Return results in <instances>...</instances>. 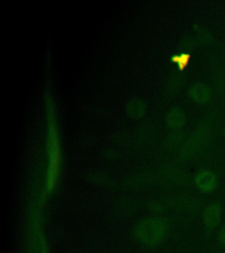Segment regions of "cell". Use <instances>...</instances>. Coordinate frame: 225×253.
I'll use <instances>...</instances> for the list:
<instances>
[{"instance_id": "4", "label": "cell", "mask_w": 225, "mask_h": 253, "mask_svg": "<svg viewBox=\"0 0 225 253\" xmlns=\"http://www.w3.org/2000/svg\"><path fill=\"white\" fill-rule=\"evenodd\" d=\"M140 238L149 244L159 241L162 237L163 225L157 221H146L140 226L138 231Z\"/></svg>"}, {"instance_id": "5", "label": "cell", "mask_w": 225, "mask_h": 253, "mask_svg": "<svg viewBox=\"0 0 225 253\" xmlns=\"http://www.w3.org/2000/svg\"><path fill=\"white\" fill-rule=\"evenodd\" d=\"M190 97L198 103L208 102L211 98V90L210 87L203 83L194 84L188 90Z\"/></svg>"}, {"instance_id": "9", "label": "cell", "mask_w": 225, "mask_h": 253, "mask_svg": "<svg viewBox=\"0 0 225 253\" xmlns=\"http://www.w3.org/2000/svg\"><path fill=\"white\" fill-rule=\"evenodd\" d=\"M218 88L220 94L225 95V70L218 75Z\"/></svg>"}, {"instance_id": "2", "label": "cell", "mask_w": 225, "mask_h": 253, "mask_svg": "<svg viewBox=\"0 0 225 253\" xmlns=\"http://www.w3.org/2000/svg\"><path fill=\"white\" fill-rule=\"evenodd\" d=\"M222 216L223 206L220 202H212L206 206L202 213V221L208 237L211 236L214 231L220 227Z\"/></svg>"}, {"instance_id": "10", "label": "cell", "mask_w": 225, "mask_h": 253, "mask_svg": "<svg viewBox=\"0 0 225 253\" xmlns=\"http://www.w3.org/2000/svg\"><path fill=\"white\" fill-rule=\"evenodd\" d=\"M218 243L221 247H225V224L222 225L218 230Z\"/></svg>"}, {"instance_id": "8", "label": "cell", "mask_w": 225, "mask_h": 253, "mask_svg": "<svg viewBox=\"0 0 225 253\" xmlns=\"http://www.w3.org/2000/svg\"><path fill=\"white\" fill-rule=\"evenodd\" d=\"M183 139H184V133L181 131H176L174 133H172V134L168 136V139L166 140V142H168L169 146H177L179 143L182 142Z\"/></svg>"}, {"instance_id": "6", "label": "cell", "mask_w": 225, "mask_h": 253, "mask_svg": "<svg viewBox=\"0 0 225 253\" xmlns=\"http://www.w3.org/2000/svg\"><path fill=\"white\" fill-rule=\"evenodd\" d=\"M167 123L173 127H180L186 122V116L178 107H174L168 112Z\"/></svg>"}, {"instance_id": "1", "label": "cell", "mask_w": 225, "mask_h": 253, "mask_svg": "<svg viewBox=\"0 0 225 253\" xmlns=\"http://www.w3.org/2000/svg\"><path fill=\"white\" fill-rule=\"evenodd\" d=\"M210 136V126L202 125L191 134L180 150V157L184 159L191 158L203 149Z\"/></svg>"}, {"instance_id": "7", "label": "cell", "mask_w": 225, "mask_h": 253, "mask_svg": "<svg viewBox=\"0 0 225 253\" xmlns=\"http://www.w3.org/2000/svg\"><path fill=\"white\" fill-rule=\"evenodd\" d=\"M128 111L131 115L134 116H138L142 115L144 111V104L142 100L137 99H133L128 104Z\"/></svg>"}, {"instance_id": "3", "label": "cell", "mask_w": 225, "mask_h": 253, "mask_svg": "<svg viewBox=\"0 0 225 253\" xmlns=\"http://www.w3.org/2000/svg\"><path fill=\"white\" fill-rule=\"evenodd\" d=\"M194 183L201 192L204 194H210L218 188L219 178L212 170L202 169L194 176Z\"/></svg>"}]
</instances>
